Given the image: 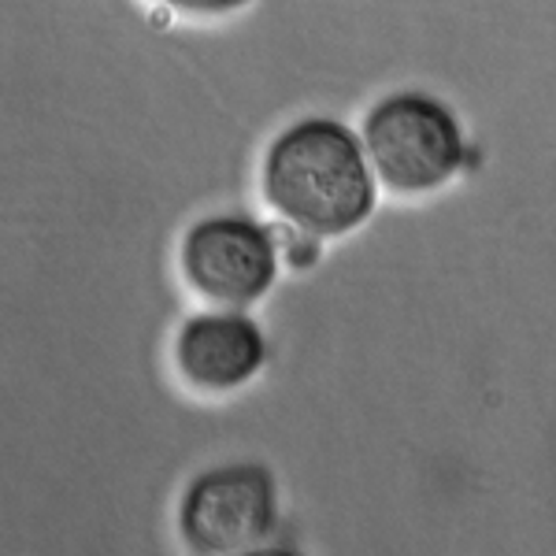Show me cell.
Here are the masks:
<instances>
[{
	"label": "cell",
	"mask_w": 556,
	"mask_h": 556,
	"mask_svg": "<svg viewBox=\"0 0 556 556\" xmlns=\"http://www.w3.org/2000/svg\"><path fill=\"white\" fill-rule=\"evenodd\" d=\"M278 523L275 479L264 464H223L197 475L178 508L186 545L197 556H238L271 538Z\"/></svg>",
	"instance_id": "obj_3"
},
{
	"label": "cell",
	"mask_w": 556,
	"mask_h": 556,
	"mask_svg": "<svg viewBox=\"0 0 556 556\" xmlns=\"http://www.w3.org/2000/svg\"><path fill=\"white\" fill-rule=\"evenodd\" d=\"M175 364L197 390H238L267 364V338L245 312H204L178 330Z\"/></svg>",
	"instance_id": "obj_5"
},
{
	"label": "cell",
	"mask_w": 556,
	"mask_h": 556,
	"mask_svg": "<svg viewBox=\"0 0 556 556\" xmlns=\"http://www.w3.org/2000/svg\"><path fill=\"white\" fill-rule=\"evenodd\" d=\"M182 271L201 298L241 312L275 286V235L245 215H212L186 235Z\"/></svg>",
	"instance_id": "obj_4"
},
{
	"label": "cell",
	"mask_w": 556,
	"mask_h": 556,
	"mask_svg": "<svg viewBox=\"0 0 556 556\" xmlns=\"http://www.w3.org/2000/svg\"><path fill=\"white\" fill-rule=\"evenodd\" d=\"M238 556H301L293 549H275V545H260V549H249V553H238Z\"/></svg>",
	"instance_id": "obj_6"
},
{
	"label": "cell",
	"mask_w": 556,
	"mask_h": 556,
	"mask_svg": "<svg viewBox=\"0 0 556 556\" xmlns=\"http://www.w3.org/2000/svg\"><path fill=\"white\" fill-rule=\"evenodd\" d=\"M364 156L393 193H430L464 164V130L453 108L427 93H393L367 112Z\"/></svg>",
	"instance_id": "obj_2"
},
{
	"label": "cell",
	"mask_w": 556,
	"mask_h": 556,
	"mask_svg": "<svg viewBox=\"0 0 556 556\" xmlns=\"http://www.w3.org/2000/svg\"><path fill=\"white\" fill-rule=\"evenodd\" d=\"M264 193L282 219L319 238H342L364 227L379 204V182L356 130L327 115L293 123L271 141Z\"/></svg>",
	"instance_id": "obj_1"
}]
</instances>
